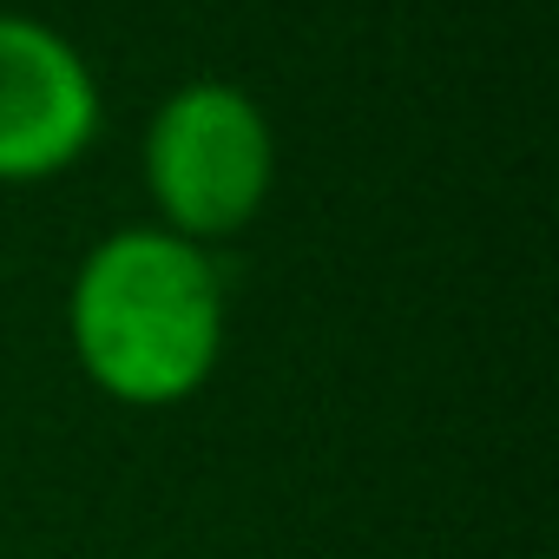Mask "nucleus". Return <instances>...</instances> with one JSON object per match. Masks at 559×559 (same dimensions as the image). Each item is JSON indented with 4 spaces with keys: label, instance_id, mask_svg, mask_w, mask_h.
<instances>
[{
    "label": "nucleus",
    "instance_id": "obj_1",
    "mask_svg": "<svg viewBox=\"0 0 559 559\" xmlns=\"http://www.w3.org/2000/svg\"><path fill=\"white\" fill-rule=\"evenodd\" d=\"M67 330L80 369L132 408L198 395L224 349V284L204 243L171 230H112L73 276Z\"/></svg>",
    "mask_w": 559,
    "mask_h": 559
},
{
    "label": "nucleus",
    "instance_id": "obj_2",
    "mask_svg": "<svg viewBox=\"0 0 559 559\" xmlns=\"http://www.w3.org/2000/svg\"><path fill=\"white\" fill-rule=\"evenodd\" d=\"M270 171H276L270 126L224 80L178 86L145 132L152 204L165 211V230L185 243L243 230L270 198Z\"/></svg>",
    "mask_w": 559,
    "mask_h": 559
},
{
    "label": "nucleus",
    "instance_id": "obj_3",
    "mask_svg": "<svg viewBox=\"0 0 559 559\" xmlns=\"http://www.w3.org/2000/svg\"><path fill=\"white\" fill-rule=\"evenodd\" d=\"M99 132V86L67 34L0 14V178H53Z\"/></svg>",
    "mask_w": 559,
    "mask_h": 559
}]
</instances>
